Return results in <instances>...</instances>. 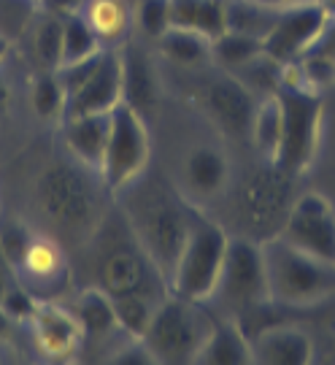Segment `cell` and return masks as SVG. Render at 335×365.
Masks as SVG:
<instances>
[{
	"label": "cell",
	"mask_w": 335,
	"mask_h": 365,
	"mask_svg": "<svg viewBox=\"0 0 335 365\" xmlns=\"http://www.w3.org/2000/svg\"><path fill=\"white\" fill-rule=\"evenodd\" d=\"M119 197L122 217L128 220L146 257L168 282L190 241L197 209L179 190L160 179H149L146 173L125 192H119Z\"/></svg>",
	"instance_id": "obj_1"
},
{
	"label": "cell",
	"mask_w": 335,
	"mask_h": 365,
	"mask_svg": "<svg viewBox=\"0 0 335 365\" xmlns=\"http://www.w3.org/2000/svg\"><path fill=\"white\" fill-rule=\"evenodd\" d=\"M292 173L276 163L262 160V165L246 170L230 192V214L238 222V233L252 241H268L282 233L284 220L295 203Z\"/></svg>",
	"instance_id": "obj_2"
},
{
	"label": "cell",
	"mask_w": 335,
	"mask_h": 365,
	"mask_svg": "<svg viewBox=\"0 0 335 365\" xmlns=\"http://www.w3.org/2000/svg\"><path fill=\"white\" fill-rule=\"evenodd\" d=\"M262 255L273 306L309 309L335 295V265L330 262L300 252L282 235L262 241Z\"/></svg>",
	"instance_id": "obj_3"
},
{
	"label": "cell",
	"mask_w": 335,
	"mask_h": 365,
	"mask_svg": "<svg viewBox=\"0 0 335 365\" xmlns=\"http://www.w3.org/2000/svg\"><path fill=\"white\" fill-rule=\"evenodd\" d=\"M84 165L54 163L36 184V206L63 233H95L103 222L100 192Z\"/></svg>",
	"instance_id": "obj_4"
},
{
	"label": "cell",
	"mask_w": 335,
	"mask_h": 365,
	"mask_svg": "<svg viewBox=\"0 0 335 365\" xmlns=\"http://www.w3.org/2000/svg\"><path fill=\"white\" fill-rule=\"evenodd\" d=\"M217 325V317L206 312V303L179 298L168 292L155 309V317L143 333L149 352L160 365L197 363V354Z\"/></svg>",
	"instance_id": "obj_5"
},
{
	"label": "cell",
	"mask_w": 335,
	"mask_h": 365,
	"mask_svg": "<svg viewBox=\"0 0 335 365\" xmlns=\"http://www.w3.org/2000/svg\"><path fill=\"white\" fill-rule=\"evenodd\" d=\"M98 230L103 233V244L98 247V268H95L98 282L95 284L111 298H125V295L165 298L168 282L155 268V262L146 257L138 238L130 230L128 220H125V230L116 225H103V222Z\"/></svg>",
	"instance_id": "obj_6"
},
{
	"label": "cell",
	"mask_w": 335,
	"mask_h": 365,
	"mask_svg": "<svg viewBox=\"0 0 335 365\" xmlns=\"http://www.w3.org/2000/svg\"><path fill=\"white\" fill-rule=\"evenodd\" d=\"M227 244H230V233L220 222L208 220L197 211L190 241L168 279V292L195 303H211L220 287Z\"/></svg>",
	"instance_id": "obj_7"
},
{
	"label": "cell",
	"mask_w": 335,
	"mask_h": 365,
	"mask_svg": "<svg viewBox=\"0 0 335 365\" xmlns=\"http://www.w3.org/2000/svg\"><path fill=\"white\" fill-rule=\"evenodd\" d=\"M211 303L230 319H244L246 314L271 306L268 268L259 241H252L246 235H232L222 265L220 287Z\"/></svg>",
	"instance_id": "obj_8"
},
{
	"label": "cell",
	"mask_w": 335,
	"mask_h": 365,
	"mask_svg": "<svg viewBox=\"0 0 335 365\" xmlns=\"http://www.w3.org/2000/svg\"><path fill=\"white\" fill-rule=\"evenodd\" d=\"M149 157H152V135L146 117L135 111L128 101H122L111 111V135L98 170L105 192L119 195L130 184L138 182L149 168Z\"/></svg>",
	"instance_id": "obj_9"
},
{
	"label": "cell",
	"mask_w": 335,
	"mask_h": 365,
	"mask_svg": "<svg viewBox=\"0 0 335 365\" xmlns=\"http://www.w3.org/2000/svg\"><path fill=\"white\" fill-rule=\"evenodd\" d=\"M276 95L282 101L284 111V133L276 165L292 176H300L316 160L319 135H322L324 101L319 92L289 90V87H279Z\"/></svg>",
	"instance_id": "obj_10"
},
{
	"label": "cell",
	"mask_w": 335,
	"mask_h": 365,
	"mask_svg": "<svg viewBox=\"0 0 335 365\" xmlns=\"http://www.w3.org/2000/svg\"><path fill=\"white\" fill-rule=\"evenodd\" d=\"M284 241L316 260L335 265V206L319 192L295 197L279 233Z\"/></svg>",
	"instance_id": "obj_11"
},
{
	"label": "cell",
	"mask_w": 335,
	"mask_h": 365,
	"mask_svg": "<svg viewBox=\"0 0 335 365\" xmlns=\"http://www.w3.org/2000/svg\"><path fill=\"white\" fill-rule=\"evenodd\" d=\"M122 101H125V52L122 46H111L100 52V57L87 71V76L68 95L65 119L111 114Z\"/></svg>",
	"instance_id": "obj_12"
},
{
	"label": "cell",
	"mask_w": 335,
	"mask_h": 365,
	"mask_svg": "<svg viewBox=\"0 0 335 365\" xmlns=\"http://www.w3.org/2000/svg\"><path fill=\"white\" fill-rule=\"evenodd\" d=\"M327 22H330V14L322 6V0L282 9L276 22H273L271 33L262 41V49L282 66L284 63H295L316 46Z\"/></svg>",
	"instance_id": "obj_13"
},
{
	"label": "cell",
	"mask_w": 335,
	"mask_h": 365,
	"mask_svg": "<svg viewBox=\"0 0 335 365\" xmlns=\"http://www.w3.org/2000/svg\"><path fill=\"white\" fill-rule=\"evenodd\" d=\"M257 103V95L249 90L244 81H238L232 73L206 81L200 87V95H197L200 111L214 122L217 130L225 133L227 138H235V141L249 138Z\"/></svg>",
	"instance_id": "obj_14"
},
{
	"label": "cell",
	"mask_w": 335,
	"mask_h": 365,
	"mask_svg": "<svg viewBox=\"0 0 335 365\" xmlns=\"http://www.w3.org/2000/svg\"><path fill=\"white\" fill-rule=\"evenodd\" d=\"M27 333L33 339V349L52 363H68L76 360L84 352V327L78 322L71 306H63L57 300H38V309L27 322Z\"/></svg>",
	"instance_id": "obj_15"
},
{
	"label": "cell",
	"mask_w": 335,
	"mask_h": 365,
	"mask_svg": "<svg viewBox=\"0 0 335 365\" xmlns=\"http://www.w3.org/2000/svg\"><path fill=\"white\" fill-rule=\"evenodd\" d=\"M14 271L25 287H30L38 298L46 300H54V295L63 292L68 287V279H71L63 247L38 230L33 233Z\"/></svg>",
	"instance_id": "obj_16"
},
{
	"label": "cell",
	"mask_w": 335,
	"mask_h": 365,
	"mask_svg": "<svg viewBox=\"0 0 335 365\" xmlns=\"http://www.w3.org/2000/svg\"><path fill=\"white\" fill-rule=\"evenodd\" d=\"M181 195L190 203L220 197L230 184V163L217 146H195L181 165Z\"/></svg>",
	"instance_id": "obj_17"
},
{
	"label": "cell",
	"mask_w": 335,
	"mask_h": 365,
	"mask_svg": "<svg viewBox=\"0 0 335 365\" xmlns=\"http://www.w3.org/2000/svg\"><path fill=\"white\" fill-rule=\"evenodd\" d=\"M252 352L259 365H309L314 360V341L303 327L265 325L252 336Z\"/></svg>",
	"instance_id": "obj_18"
},
{
	"label": "cell",
	"mask_w": 335,
	"mask_h": 365,
	"mask_svg": "<svg viewBox=\"0 0 335 365\" xmlns=\"http://www.w3.org/2000/svg\"><path fill=\"white\" fill-rule=\"evenodd\" d=\"M108 135H111V114H87V117L63 119V138L68 155L73 157V163L90 168L92 173L100 170Z\"/></svg>",
	"instance_id": "obj_19"
},
{
	"label": "cell",
	"mask_w": 335,
	"mask_h": 365,
	"mask_svg": "<svg viewBox=\"0 0 335 365\" xmlns=\"http://www.w3.org/2000/svg\"><path fill=\"white\" fill-rule=\"evenodd\" d=\"M73 314L78 317V322L84 327V339L87 341H122L128 333L122 330L119 319H116V309H114V300L108 292L92 284V287L81 289L73 303H71Z\"/></svg>",
	"instance_id": "obj_20"
},
{
	"label": "cell",
	"mask_w": 335,
	"mask_h": 365,
	"mask_svg": "<svg viewBox=\"0 0 335 365\" xmlns=\"http://www.w3.org/2000/svg\"><path fill=\"white\" fill-rule=\"evenodd\" d=\"M254 352H252V339L238 319H217L208 341L197 354L195 365H252Z\"/></svg>",
	"instance_id": "obj_21"
},
{
	"label": "cell",
	"mask_w": 335,
	"mask_h": 365,
	"mask_svg": "<svg viewBox=\"0 0 335 365\" xmlns=\"http://www.w3.org/2000/svg\"><path fill=\"white\" fill-rule=\"evenodd\" d=\"M78 14L87 19L105 49L128 43L133 30V6L128 0H84Z\"/></svg>",
	"instance_id": "obj_22"
},
{
	"label": "cell",
	"mask_w": 335,
	"mask_h": 365,
	"mask_svg": "<svg viewBox=\"0 0 335 365\" xmlns=\"http://www.w3.org/2000/svg\"><path fill=\"white\" fill-rule=\"evenodd\" d=\"M170 27L220 38L227 30V0H170Z\"/></svg>",
	"instance_id": "obj_23"
},
{
	"label": "cell",
	"mask_w": 335,
	"mask_h": 365,
	"mask_svg": "<svg viewBox=\"0 0 335 365\" xmlns=\"http://www.w3.org/2000/svg\"><path fill=\"white\" fill-rule=\"evenodd\" d=\"M282 133H284V111L279 95H262L254 111V122H252V144L257 149V155L268 163H276L279 157V146H282Z\"/></svg>",
	"instance_id": "obj_24"
},
{
	"label": "cell",
	"mask_w": 335,
	"mask_h": 365,
	"mask_svg": "<svg viewBox=\"0 0 335 365\" xmlns=\"http://www.w3.org/2000/svg\"><path fill=\"white\" fill-rule=\"evenodd\" d=\"M160 52L165 60L181 68H203L214 66L211 63V41L192 30H181V27H168L160 36Z\"/></svg>",
	"instance_id": "obj_25"
},
{
	"label": "cell",
	"mask_w": 335,
	"mask_h": 365,
	"mask_svg": "<svg viewBox=\"0 0 335 365\" xmlns=\"http://www.w3.org/2000/svg\"><path fill=\"white\" fill-rule=\"evenodd\" d=\"M105 46L95 36V30L87 25L81 14H65L63 16V66H78L103 52Z\"/></svg>",
	"instance_id": "obj_26"
},
{
	"label": "cell",
	"mask_w": 335,
	"mask_h": 365,
	"mask_svg": "<svg viewBox=\"0 0 335 365\" xmlns=\"http://www.w3.org/2000/svg\"><path fill=\"white\" fill-rule=\"evenodd\" d=\"M122 52H125V101L146 117V111H152V106L157 101V84L152 76V68L133 49L122 46Z\"/></svg>",
	"instance_id": "obj_27"
},
{
	"label": "cell",
	"mask_w": 335,
	"mask_h": 365,
	"mask_svg": "<svg viewBox=\"0 0 335 365\" xmlns=\"http://www.w3.org/2000/svg\"><path fill=\"white\" fill-rule=\"evenodd\" d=\"M30 49L41 71H60L63 66V16L60 14L49 11L36 22L30 36Z\"/></svg>",
	"instance_id": "obj_28"
},
{
	"label": "cell",
	"mask_w": 335,
	"mask_h": 365,
	"mask_svg": "<svg viewBox=\"0 0 335 365\" xmlns=\"http://www.w3.org/2000/svg\"><path fill=\"white\" fill-rule=\"evenodd\" d=\"M262 41L244 36V33H232L225 30L220 38L211 41V63L220 66L227 73H235L238 68H244L246 63H252L257 54H262Z\"/></svg>",
	"instance_id": "obj_29"
},
{
	"label": "cell",
	"mask_w": 335,
	"mask_h": 365,
	"mask_svg": "<svg viewBox=\"0 0 335 365\" xmlns=\"http://www.w3.org/2000/svg\"><path fill=\"white\" fill-rule=\"evenodd\" d=\"M279 11L254 0H227V30L265 41Z\"/></svg>",
	"instance_id": "obj_30"
},
{
	"label": "cell",
	"mask_w": 335,
	"mask_h": 365,
	"mask_svg": "<svg viewBox=\"0 0 335 365\" xmlns=\"http://www.w3.org/2000/svg\"><path fill=\"white\" fill-rule=\"evenodd\" d=\"M30 106L41 119L54 122V119H65V108H68V92H65L63 81L57 76V71H43L33 87H30Z\"/></svg>",
	"instance_id": "obj_31"
},
{
	"label": "cell",
	"mask_w": 335,
	"mask_h": 365,
	"mask_svg": "<svg viewBox=\"0 0 335 365\" xmlns=\"http://www.w3.org/2000/svg\"><path fill=\"white\" fill-rule=\"evenodd\" d=\"M116 309V319L122 330L133 336V339H143L146 327L155 317V309L160 306L163 298H155V295H125V298H111Z\"/></svg>",
	"instance_id": "obj_32"
},
{
	"label": "cell",
	"mask_w": 335,
	"mask_h": 365,
	"mask_svg": "<svg viewBox=\"0 0 335 365\" xmlns=\"http://www.w3.org/2000/svg\"><path fill=\"white\" fill-rule=\"evenodd\" d=\"M133 25L149 38H160L170 27V0H138L133 6Z\"/></svg>",
	"instance_id": "obj_33"
},
{
	"label": "cell",
	"mask_w": 335,
	"mask_h": 365,
	"mask_svg": "<svg viewBox=\"0 0 335 365\" xmlns=\"http://www.w3.org/2000/svg\"><path fill=\"white\" fill-rule=\"evenodd\" d=\"M38 300L41 298L33 292V289L25 287V284L16 279L11 287H9V292L0 298V306H3V312L9 314L16 325H27L30 317H33L36 309H38Z\"/></svg>",
	"instance_id": "obj_34"
},
{
	"label": "cell",
	"mask_w": 335,
	"mask_h": 365,
	"mask_svg": "<svg viewBox=\"0 0 335 365\" xmlns=\"http://www.w3.org/2000/svg\"><path fill=\"white\" fill-rule=\"evenodd\" d=\"M311 52L322 54L327 63H333L335 66V16H330V22H327V27H324L322 38L316 41V46H314Z\"/></svg>",
	"instance_id": "obj_35"
},
{
	"label": "cell",
	"mask_w": 335,
	"mask_h": 365,
	"mask_svg": "<svg viewBox=\"0 0 335 365\" xmlns=\"http://www.w3.org/2000/svg\"><path fill=\"white\" fill-rule=\"evenodd\" d=\"M41 3L46 6V11L60 14V16L81 11V6H84V0H41Z\"/></svg>",
	"instance_id": "obj_36"
},
{
	"label": "cell",
	"mask_w": 335,
	"mask_h": 365,
	"mask_svg": "<svg viewBox=\"0 0 335 365\" xmlns=\"http://www.w3.org/2000/svg\"><path fill=\"white\" fill-rule=\"evenodd\" d=\"M14 282H16V271L11 268V262L3 257V252H0V298L9 292Z\"/></svg>",
	"instance_id": "obj_37"
},
{
	"label": "cell",
	"mask_w": 335,
	"mask_h": 365,
	"mask_svg": "<svg viewBox=\"0 0 335 365\" xmlns=\"http://www.w3.org/2000/svg\"><path fill=\"white\" fill-rule=\"evenodd\" d=\"M14 327H16V322H14L11 317L3 312V306H0V346L14 336Z\"/></svg>",
	"instance_id": "obj_38"
},
{
	"label": "cell",
	"mask_w": 335,
	"mask_h": 365,
	"mask_svg": "<svg viewBox=\"0 0 335 365\" xmlns=\"http://www.w3.org/2000/svg\"><path fill=\"white\" fill-rule=\"evenodd\" d=\"M254 3H262V6H268V9H276V11H282V9H289V6L314 3V0H254Z\"/></svg>",
	"instance_id": "obj_39"
},
{
	"label": "cell",
	"mask_w": 335,
	"mask_h": 365,
	"mask_svg": "<svg viewBox=\"0 0 335 365\" xmlns=\"http://www.w3.org/2000/svg\"><path fill=\"white\" fill-rule=\"evenodd\" d=\"M9 106H11V90H9L6 78L0 76V114H6V111H9Z\"/></svg>",
	"instance_id": "obj_40"
},
{
	"label": "cell",
	"mask_w": 335,
	"mask_h": 365,
	"mask_svg": "<svg viewBox=\"0 0 335 365\" xmlns=\"http://www.w3.org/2000/svg\"><path fill=\"white\" fill-rule=\"evenodd\" d=\"M6 54H9V41L0 36V63H3V57H6Z\"/></svg>",
	"instance_id": "obj_41"
},
{
	"label": "cell",
	"mask_w": 335,
	"mask_h": 365,
	"mask_svg": "<svg viewBox=\"0 0 335 365\" xmlns=\"http://www.w3.org/2000/svg\"><path fill=\"white\" fill-rule=\"evenodd\" d=\"M322 6L327 9V14H330V16H335V0H322Z\"/></svg>",
	"instance_id": "obj_42"
}]
</instances>
